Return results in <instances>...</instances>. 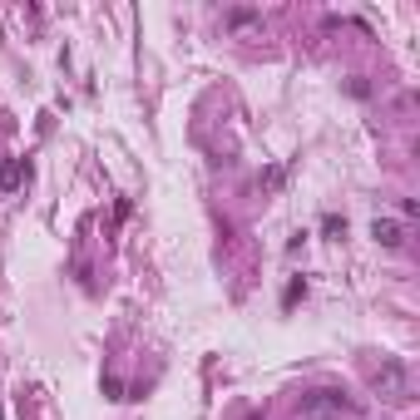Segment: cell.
<instances>
[{
    "label": "cell",
    "instance_id": "1",
    "mask_svg": "<svg viewBox=\"0 0 420 420\" xmlns=\"http://www.w3.org/2000/svg\"><path fill=\"white\" fill-rule=\"evenodd\" d=\"M346 415L351 410L336 391H311V396H302V410H297V420H346Z\"/></svg>",
    "mask_w": 420,
    "mask_h": 420
},
{
    "label": "cell",
    "instance_id": "2",
    "mask_svg": "<svg viewBox=\"0 0 420 420\" xmlns=\"http://www.w3.org/2000/svg\"><path fill=\"white\" fill-rule=\"evenodd\" d=\"M376 386H381V396H386V400H400V396L410 391V376H405V366H400L396 356H386V361H381Z\"/></svg>",
    "mask_w": 420,
    "mask_h": 420
},
{
    "label": "cell",
    "instance_id": "3",
    "mask_svg": "<svg viewBox=\"0 0 420 420\" xmlns=\"http://www.w3.org/2000/svg\"><path fill=\"white\" fill-rule=\"evenodd\" d=\"M371 238H376L381 247H400V242H405L400 223H391V218H376V223H371Z\"/></svg>",
    "mask_w": 420,
    "mask_h": 420
},
{
    "label": "cell",
    "instance_id": "4",
    "mask_svg": "<svg viewBox=\"0 0 420 420\" xmlns=\"http://www.w3.org/2000/svg\"><path fill=\"white\" fill-rule=\"evenodd\" d=\"M20 183H30V164H25V159H10L6 169H0V193H6V188H20Z\"/></svg>",
    "mask_w": 420,
    "mask_h": 420
},
{
    "label": "cell",
    "instance_id": "5",
    "mask_svg": "<svg viewBox=\"0 0 420 420\" xmlns=\"http://www.w3.org/2000/svg\"><path fill=\"white\" fill-rule=\"evenodd\" d=\"M302 292H306V282H302V277H292V282H287V292H282V302H287V306H292V302H297V297H302Z\"/></svg>",
    "mask_w": 420,
    "mask_h": 420
},
{
    "label": "cell",
    "instance_id": "6",
    "mask_svg": "<svg viewBox=\"0 0 420 420\" xmlns=\"http://www.w3.org/2000/svg\"><path fill=\"white\" fill-rule=\"evenodd\" d=\"M322 228H327V233H346V218H336V213H327V218H322Z\"/></svg>",
    "mask_w": 420,
    "mask_h": 420
}]
</instances>
